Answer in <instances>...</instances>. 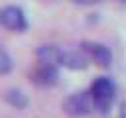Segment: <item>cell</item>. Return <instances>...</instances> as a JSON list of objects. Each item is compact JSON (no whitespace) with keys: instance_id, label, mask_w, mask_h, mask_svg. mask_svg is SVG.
<instances>
[{"instance_id":"cell-1","label":"cell","mask_w":126,"mask_h":118,"mask_svg":"<svg viewBox=\"0 0 126 118\" xmlns=\"http://www.w3.org/2000/svg\"><path fill=\"white\" fill-rule=\"evenodd\" d=\"M91 98H93V106L98 108L100 112H106L116 96V85L110 77H96L91 85Z\"/></svg>"},{"instance_id":"cell-2","label":"cell","mask_w":126,"mask_h":118,"mask_svg":"<svg viewBox=\"0 0 126 118\" xmlns=\"http://www.w3.org/2000/svg\"><path fill=\"white\" fill-rule=\"evenodd\" d=\"M63 110L69 116H87L93 110V98L91 92H73L63 100Z\"/></svg>"},{"instance_id":"cell-3","label":"cell","mask_w":126,"mask_h":118,"mask_svg":"<svg viewBox=\"0 0 126 118\" xmlns=\"http://www.w3.org/2000/svg\"><path fill=\"white\" fill-rule=\"evenodd\" d=\"M0 26L10 31H24L28 28L26 14L20 6H4L0 8Z\"/></svg>"},{"instance_id":"cell-4","label":"cell","mask_w":126,"mask_h":118,"mask_svg":"<svg viewBox=\"0 0 126 118\" xmlns=\"http://www.w3.org/2000/svg\"><path fill=\"white\" fill-rule=\"evenodd\" d=\"M81 51H83L91 61H94V63L100 65V67H108L110 61H112L110 49H108L106 45H102V43H96V41H83V43H81Z\"/></svg>"},{"instance_id":"cell-5","label":"cell","mask_w":126,"mask_h":118,"mask_svg":"<svg viewBox=\"0 0 126 118\" xmlns=\"http://www.w3.org/2000/svg\"><path fill=\"white\" fill-rule=\"evenodd\" d=\"M59 79V73H57V67H51V65H37L33 71H32V81L37 85V87H53Z\"/></svg>"},{"instance_id":"cell-6","label":"cell","mask_w":126,"mask_h":118,"mask_svg":"<svg viewBox=\"0 0 126 118\" xmlns=\"http://www.w3.org/2000/svg\"><path fill=\"white\" fill-rule=\"evenodd\" d=\"M35 55H37V61H39L41 65L57 67V65H61V55H63V51H61L57 45H41V47L35 51Z\"/></svg>"},{"instance_id":"cell-7","label":"cell","mask_w":126,"mask_h":118,"mask_svg":"<svg viewBox=\"0 0 126 118\" xmlns=\"http://www.w3.org/2000/svg\"><path fill=\"white\" fill-rule=\"evenodd\" d=\"M87 61H89V57H87L81 49L63 51V55H61V65H65L67 69H75V71L85 69V67H87Z\"/></svg>"},{"instance_id":"cell-8","label":"cell","mask_w":126,"mask_h":118,"mask_svg":"<svg viewBox=\"0 0 126 118\" xmlns=\"http://www.w3.org/2000/svg\"><path fill=\"white\" fill-rule=\"evenodd\" d=\"M6 100H8L14 108H26V106H28V96H26L22 90H18V88H10V90L6 92Z\"/></svg>"},{"instance_id":"cell-9","label":"cell","mask_w":126,"mask_h":118,"mask_svg":"<svg viewBox=\"0 0 126 118\" xmlns=\"http://www.w3.org/2000/svg\"><path fill=\"white\" fill-rule=\"evenodd\" d=\"M14 63H12V57L8 55V51L0 45V75H8L12 71Z\"/></svg>"},{"instance_id":"cell-10","label":"cell","mask_w":126,"mask_h":118,"mask_svg":"<svg viewBox=\"0 0 126 118\" xmlns=\"http://www.w3.org/2000/svg\"><path fill=\"white\" fill-rule=\"evenodd\" d=\"M75 4H81V6H93V4H98L102 0H73Z\"/></svg>"},{"instance_id":"cell-11","label":"cell","mask_w":126,"mask_h":118,"mask_svg":"<svg viewBox=\"0 0 126 118\" xmlns=\"http://www.w3.org/2000/svg\"><path fill=\"white\" fill-rule=\"evenodd\" d=\"M124 2H126V0H124Z\"/></svg>"}]
</instances>
